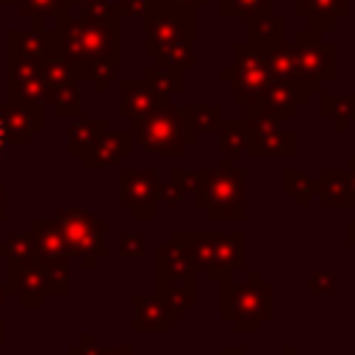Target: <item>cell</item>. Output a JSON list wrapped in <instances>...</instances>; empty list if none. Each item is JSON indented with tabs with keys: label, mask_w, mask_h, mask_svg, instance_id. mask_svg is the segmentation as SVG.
Masks as SVG:
<instances>
[{
	"label": "cell",
	"mask_w": 355,
	"mask_h": 355,
	"mask_svg": "<svg viewBox=\"0 0 355 355\" xmlns=\"http://www.w3.org/2000/svg\"><path fill=\"white\" fill-rule=\"evenodd\" d=\"M119 6L114 3L105 14H61L55 19L58 55L75 69L78 80H89L97 94H105L119 72Z\"/></svg>",
	"instance_id": "obj_1"
},
{
	"label": "cell",
	"mask_w": 355,
	"mask_h": 355,
	"mask_svg": "<svg viewBox=\"0 0 355 355\" xmlns=\"http://www.w3.org/2000/svg\"><path fill=\"white\" fill-rule=\"evenodd\" d=\"M172 241H178L197 272H202L211 283H222L247 263V236L244 233H194V230H172Z\"/></svg>",
	"instance_id": "obj_2"
},
{
	"label": "cell",
	"mask_w": 355,
	"mask_h": 355,
	"mask_svg": "<svg viewBox=\"0 0 355 355\" xmlns=\"http://www.w3.org/2000/svg\"><path fill=\"white\" fill-rule=\"evenodd\" d=\"M222 319L233 322L236 333H258L261 322L272 313V288L261 280L255 269H239L227 280H222L219 294Z\"/></svg>",
	"instance_id": "obj_3"
},
{
	"label": "cell",
	"mask_w": 355,
	"mask_h": 355,
	"mask_svg": "<svg viewBox=\"0 0 355 355\" xmlns=\"http://www.w3.org/2000/svg\"><path fill=\"white\" fill-rule=\"evenodd\" d=\"M133 133L136 141L155 155L164 158H175L186 150V144H191L197 139L191 122H189V111L186 105H172L164 103L155 111H150L147 116L133 122Z\"/></svg>",
	"instance_id": "obj_4"
},
{
	"label": "cell",
	"mask_w": 355,
	"mask_h": 355,
	"mask_svg": "<svg viewBox=\"0 0 355 355\" xmlns=\"http://www.w3.org/2000/svg\"><path fill=\"white\" fill-rule=\"evenodd\" d=\"M244 191H247V172L222 164L219 169H205L197 191H194V205L205 211L211 222L219 219H244Z\"/></svg>",
	"instance_id": "obj_5"
},
{
	"label": "cell",
	"mask_w": 355,
	"mask_h": 355,
	"mask_svg": "<svg viewBox=\"0 0 355 355\" xmlns=\"http://www.w3.org/2000/svg\"><path fill=\"white\" fill-rule=\"evenodd\" d=\"M197 39V17L194 8L180 6L175 0H153L144 17V53L158 55L166 47Z\"/></svg>",
	"instance_id": "obj_6"
},
{
	"label": "cell",
	"mask_w": 355,
	"mask_h": 355,
	"mask_svg": "<svg viewBox=\"0 0 355 355\" xmlns=\"http://www.w3.org/2000/svg\"><path fill=\"white\" fill-rule=\"evenodd\" d=\"M55 225L67 241L69 255L80 258V266L92 272L97 261L105 255V230L108 222L94 216L92 208H61L55 214Z\"/></svg>",
	"instance_id": "obj_7"
},
{
	"label": "cell",
	"mask_w": 355,
	"mask_h": 355,
	"mask_svg": "<svg viewBox=\"0 0 355 355\" xmlns=\"http://www.w3.org/2000/svg\"><path fill=\"white\" fill-rule=\"evenodd\" d=\"M31 236L36 247L39 263L47 269L50 277V297H67L69 294V250L67 241L55 225V219H33Z\"/></svg>",
	"instance_id": "obj_8"
},
{
	"label": "cell",
	"mask_w": 355,
	"mask_h": 355,
	"mask_svg": "<svg viewBox=\"0 0 355 355\" xmlns=\"http://www.w3.org/2000/svg\"><path fill=\"white\" fill-rule=\"evenodd\" d=\"M219 78L230 80L236 86V97L233 103L239 108H247L261 92L263 86L272 80L269 67H266V53L250 47L247 42L233 44V64L219 69Z\"/></svg>",
	"instance_id": "obj_9"
},
{
	"label": "cell",
	"mask_w": 355,
	"mask_h": 355,
	"mask_svg": "<svg viewBox=\"0 0 355 355\" xmlns=\"http://www.w3.org/2000/svg\"><path fill=\"white\" fill-rule=\"evenodd\" d=\"M161 175L158 169H119V205L141 222H153L161 214Z\"/></svg>",
	"instance_id": "obj_10"
},
{
	"label": "cell",
	"mask_w": 355,
	"mask_h": 355,
	"mask_svg": "<svg viewBox=\"0 0 355 355\" xmlns=\"http://www.w3.org/2000/svg\"><path fill=\"white\" fill-rule=\"evenodd\" d=\"M42 64H28L6 55V103L11 105H53V92L42 78Z\"/></svg>",
	"instance_id": "obj_11"
},
{
	"label": "cell",
	"mask_w": 355,
	"mask_h": 355,
	"mask_svg": "<svg viewBox=\"0 0 355 355\" xmlns=\"http://www.w3.org/2000/svg\"><path fill=\"white\" fill-rule=\"evenodd\" d=\"M6 55L28 64H42L50 55H58V33L44 28V22H33L31 28H11L6 33Z\"/></svg>",
	"instance_id": "obj_12"
},
{
	"label": "cell",
	"mask_w": 355,
	"mask_h": 355,
	"mask_svg": "<svg viewBox=\"0 0 355 355\" xmlns=\"http://www.w3.org/2000/svg\"><path fill=\"white\" fill-rule=\"evenodd\" d=\"M6 288L11 297H17L19 308H39L44 305V297H50L47 269L39 261L22 269H6Z\"/></svg>",
	"instance_id": "obj_13"
},
{
	"label": "cell",
	"mask_w": 355,
	"mask_h": 355,
	"mask_svg": "<svg viewBox=\"0 0 355 355\" xmlns=\"http://www.w3.org/2000/svg\"><path fill=\"white\" fill-rule=\"evenodd\" d=\"M133 153V133L130 130H111L105 128L100 139L78 158L83 169H105V166H119L128 155Z\"/></svg>",
	"instance_id": "obj_14"
},
{
	"label": "cell",
	"mask_w": 355,
	"mask_h": 355,
	"mask_svg": "<svg viewBox=\"0 0 355 355\" xmlns=\"http://www.w3.org/2000/svg\"><path fill=\"white\" fill-rule=\"evenodd\" d=\"M133 322L130 330L139 336H166L172 330V316L158 294H133L130 297Z\"/></svg>",
	"instance_id": "obj_15"
},
{
	"label": "cell",
	"mask_w": 355,
	"mask_h": 355,
	"mask_svg": "<svg viewBox=\"0 0 355 355\" xmlns=\"http://www.w3.org/2000/svg\"><path fill=\"white\" fill-rule=\"evenodd\" d=\"M119 92H122L119 116L122 119H133V122L172 100V97L161 94L158 89H153L144 78H139V80H119Z\"/></svg>",
	"instance_id": "obj_16"
},
{
	"label": "cell",
	"mask_w": 355,
	"mask_h": 355,
	"mask_svg": "<svg viewBox=\"0 0 355 355\" xmlns=\"http://www.w3.org/2000/svg\"><path fill=\"white\" fill-rule=\"evenodd\" d=\"M0 116H3L6 136H8L11 144H28L31 136L44 128V108H36V105L3 103L0 105Z\"/></svg>",
	"instance_id": "obj_17"
},
{
	"label": "cell",
	"mask_w": 355,
	"mask_h": 355,
	"mask_svg": "<svg viewBox=\"0 0 355 355\" xmlns=\"http://www.w3.org/2000/svg\"><path fill=\"white\" fill-rule=\"evenodd\" d=\"M155 263H158V277H169V280H186L194 283L197 280V266L189 258V252L178 244V241H164L155 247Z\"/></svg>",
	"instance_id": "obj_18"
},
{
	"label": "cell",
	"mask_w": 355,
	"mask_h": 355,
	"mask_svg": "<svg viewBox=\"0 0 355 355\" xmlns=\"http://www.w3.org/2000/svg\"><path fill=\"white\" fill-rule=\"evenodd\" d=\"M294 133L280 130L277 125L263 130H247V153L250 155H291L294 153Z\"/></svg>",
	"instance_id": "obj_19"
},
{
	"label": "cell",
	"mask_w": 355,
	"mask_h": 355,
	"mask_svg": "<svg viewBox=\"0 0 355 355\" xmlns=\"http://www.w3.org/2000/svg\"><path fill=\"white\" fill-rule=\"evenodd\" d=\"M155 294L164 300L172 322H180L183 313L189 308L197 305V286L194 283H186V280H169V277H158V286H155Z\"/></svg>",
	"instance_id": "obj_20"
},
{
	"label": "cell",
	"mask_w": 355,
	"mask_h": 355,
	"mask_svg": "<svg viewBox=\"0 0 355 355\" xmlns=\"http://www.w3.org/2000/svg\"><path fill=\"white\" fill-rule=\"evenodd\" d=\"M105 128H108V122L103 116H89V119L78 116V119H72L69 128H67V155L80 158L100 139V133Z\"/></svg>",
	"instance_id": "obj_21"
},
{
	"label": "cell",
	"mask_w": 355,
	"mask_h": 355,
	"mask_svg": "<svg viewBox=\"0 0 355 355\" xmlns=\"http://www.w3.org/2000/svg\"><path fill=\"white\" fill-rule=\"evenodd\" d=\"M283 39V19L280 17H272V14H258V17H250L247 19V44L261 50V53H269L272 47H277Z\"/></svg>",
	"instance_id": "obj_22"
},
{
	"label": "cell",
	"mask_w": 355,
	"mask_h": 355,
	"mask_svg": "<svg viewBox=\"0 0 355 355\" xmlns=\"http://www.w3.org/2000/svg\"><path fill=\"white\" fill-rule=\"evenodd\" d=\"M0 258L6 261V269H22L36 263V247H33V236L28 233H11L0 241Z\"/></svg>",
	"instance_id": "obj_23"
},
{
	"label": "cell",
	"mask_w": 355,
	"mask_h": 355,
	"mask_svg": "<svg viewBox=\"0 0 355 355\" xmlns=\"http://www.w3.org/2000/svg\"><path fill=\"white\" fill-rule=\"evenodd\" d=\"M216 130H219L222 164H233V158L247 147V125H244V119H222Z\"/></svg>",
	"instance_id": "obj_24"
},
{
	"label": "cell",
	"mask_w": 355,
	"mask_h": 355,
	"mask_svg": "<svg viewBox=\"0 0 355 355\" xmlns=\"http://www.w3.org/2000/svg\"><path fill=\"white\" fill-rule=\"evenodd\" d=\"M144 80L153 89H158L161 94H166V97L183 94V89H186V80H183V69L180 67H155V64H150L144 69Z\"/></svg>",
	"instance_id": "obj_25"
},
{
	"label": "cell",
	"mask_w": 355,
	"mask_h": 355,
	"mask_svg": "<svg viewBox=\"0 0 355 355\" xmlns=\"http://www.w3.org/2000/svg\"><path fill=\"white\" fill-rule=\"evenodd\" d=\"M53 105H55V116L64 122H72L83 114V92H80V80H72L61 89L53 92Z\"/></svg>",
	"instance_id": "obj_26"
},
{
	"label": "cell",
	"mask_w": 355,
	"mask_h": 355,
	"mask_svg": "<svg viewBox=\"0 0 355 355\" xmlns=\"http://www.w3.org/2000/svg\"><path fill=\"white\" fill-rule=\"evenodd\" d=\"M17 14L31 19V22H44V19H58L61 14L69 11V0H17Z\"/></svg>",
	"instance_id": "obj_27"
},
{
	"label": "cell",
	"mask_w": 355,
	"mask_h": 355,
	"mask_svg": "<svg viewBox=\"0 0 355 355\" xmlns=\"http://www.w3.org/2000/svg\"><path fill=\"white\" fill-rule=\"evenodd\" d=\"M189 111V122L194 128V133H211L219 128L222 122V111L216 105H208V103H200V105H186Z\"/></svg>",
	"instance_id": "obj_28"
},
{
	"label": "cell",
	"mask_w": 355,
	"mask_h": 355,
	"mask_svg": "<svg viewBox=\"0 0 355 355\" xmlns=\"http://www.w3.org/2000/svg\"><path fill=\"white\" fill-rule=\"evenodd\" d=\"M194 64H197V55H194V44L191 42L166 47V50H161L155 55V67H180V69H189Z\"/></svg>",
	"instance_id": "obj_29"
},
{
	"label": "cell",
	"mask_w": 355,
	"mask_h": 355,
	"mask_svg": "<svg viewBox=\"0 0 355 355\" xmlns=\"http://www.w3.org/2000/svg\"><path fill=\"white\" fill-rule=\"evenodd\" d=\"M272 0H219V14L222 17H258L269 14Z\"/></svg>",
	"instance_id": "obj_30"
},
{
	"label": "cell",
	"mask_w": 355,
	"mask_h": 355,
	"mask_svg": "<svg viewBox=\"0 0 355 355\" xmlns=\"http://www.w3.org/2000/svg\"><path fill=\"white\" fill-rule=\"evenodd\" d=\"M341 0H297V14L300 17H322V14H338Z\"/></svg>",
	"instance_id": "obj_31"
},
{
	"label": "cell",
	"mask_w": 355,
	"mask_h": 355,
	"mask_svg": "<svg viewBox=\"0 0 355 355\" xmlns=\"http://www.w3.org/2000/svg\"><path fill=\"white\" fill-rule=\"evenodd\" d=\"M202 175H205V169H180V166H175L169 172V180L178 183L183 189V194H189V191L194 194L197 186H200V180H202Z\"/></svg>",
	"instance_id": "obj_32"
},
{
	"label": "cell",
	"mask_w": 355,
	"mask_h": 355,
	"mask_svg": "<svg viewBox=\"0 0 355 355\" xmlns=\"http://www.w3.org/2000/svg\"><path fill=\"white\" fill-rule=\"evenodd\" d=\"M119 255H122V258H144V255H147L144 236H141V233H122Z\"/></svg>",
	"instance_id": "obj_33"
},
{
	"label": "cell",
	"mask_w": 355,
	"mask_h": 355,
	"mask_svg": "<svg viewBox=\"0 0 355 355\" xmlns=\"http://www.w3.org/2000/svg\"><path fill=\"white\" fill-rule=\"evenodd\" d=\"M286 191L297 197V202H308V191H313V183L300 172H286Z\"/></svg>",
	"instance_id": "obj_34"
},
{
	"label": "cell",
	"mask_w": 355,
	"mask_h": 355,
	"mask_svg": "<svg viewBox=\"0 0 355 355\" xmlns=\"http://www.w3.org/2000/svg\"><path fill=\"white\" fill-rule=\"evenodd\" d=\"M116 6H119L122 19H144L153 0H116Z\"/></svg>",
	"instance_id": "obj_35"
},
{
	"label": "cell",
	"mask_w": 355,
	"mask_h": 355,
	"mask_svg": "<svg viewBox=\"0 0 355 355\" xmlns=\"http://www.w3.org/2000/svg\"><path fill=\"white\" fill-rule=\"evenodd\" d=\"M108 8H111L108 0H69V11L83 17H97V14H105Z\"/></svg>",
	"instance_id": "obj_36"
},
{
	"label": "cell",
	"mask_w": 355,
	"mask_h": 355,
	"mask_svg": "<svg viewBox=\"0 0 355 355\" xmlns=\"http://www.w3.org/2000/svg\"><path fill=\"white\" fill-rule=\"evenodd\" d=\"M100 349H103V347L97 344V336L86 330V333L80 336V341L69 347V355H100Z\"/></svg>",
	"instance_id": "obj_37"
},
{
	"label": "cell",
	"mask_w": 355,
	"mask_h": 355,
	"mask_svg": "<svg viewBox=\"0 0 355 355\" xmlns=\"http://www.w3.org/2000/svg\"><path fill=\"white\" fill-rule=\"evenodd\" d=\"M180 200H183V189H180L178 183L166 180V183L161 186V205H178Z\"/></svg>",
	"instance_id": "obj_38"
},
{
	"label": "cell",
	"mask_w": 355,
	"mask_h": 355,
	"mask_svg": "<svg viewBox=\"0 0 355 355\" xmlns=\"http://www.w3.org/2000/svg\"><path fill=\"white\" fill-rule=\"evenodd\" d=\"M8 216V183L0 180V219Z\"/></svg>",
	"instance_id": "obj_39"
},
{
	"label": "cell",
	"mask_w": 355,
	"mask_h": 355,
	"mask_svg": "<svg viewBox=\"0 0 355 355\" xmlns=\"http://www.w3.org/2000/svg\"><path fill=\"white\" fill-rule=\"evenodd\" d=\"M100 355H133V349L125 344H116V347H103Z\"/></svg>",
	"instance_id": "obj_40"
},
{
	"label": "cell",
	"mask_w": 355,
	"mask_h": 355,
	"mask_svg": "<svg viewBox=\"0 0 355 355\" xmlns=\"http://www.w3.org/2000/svg\"><path fill=\"white\" fill-rule=\"evenodd\" d=\"M8 147H11V141H8V136H6V125H3V116H0V158L8 153Z\"/></svg>",
	"instance_id": "obj_41"
},
{
	"label": "cell",
	"mask_w": 355,
	"mask_h": 355,
	"mask_svg": "<svg viewBox=\"0 0 355 355\" xmlns=\"http://www.w3.org/2000/svg\"><path fill=\"white\" fill-rule=\"evenodd\" d=\"M8 344V324H6V319H0V347H6Z\"/></svg>",
	"instance_id": "obj_42"
},
{
	"label": "cell",
	"mask_w": 355,
	"mask_h": 355,
	"mask_svg": "<svg viewBox=\"0 0 355 355\" xmlns=\"http://www.w3.org/2000/svg\"><path fill=\"white\" fill-rule=\"evenodd\" d=\"M219 355H247V349L244 347H225Z\"/></svg>",
	"instance_id": "obj_43"
},
{
	"label": "cell",
	"mask_w": 355,
	"mask_h": 355,
	"mask_svg": "<svg viewBox=\"0 0 355 355\" xmlns=\"http://www.w3.org/2000/svg\"><path fill=\"white\" fill-rule=\"evenodd\" d=\"M175 3H180V6H189V8H197V6H205L208 0H175Z\"/></svg>",
	"instance_id": "obj_44"
},
{
	"label": "cell",
	"mask_w": 355,
	"mask_h": 355,
	"mask_svg": "<svg viewBox=\"0 0 355 355\" xmlns=\"http://www.w3.org/2000/svg\"><path fill=\"white\" fill-rule=\"evenodd\" d=\"M6 297H8V288H6V283H0V305L6 302Z\"/></svg>",
	"instance_id": "obj_45"
},
{
	"label": "cell",
	"mask_w": 355,
	"mask_h": 355,
	"mask_svg": "<svg viewBox=\"0 0 355 355\" xmlns=\"http://www.w3.org/2000/svg\"><path fill=\"white\" fill-rule=\"evenodd\" d=\"M0 6H17V0H0Z\"/></svg>",
	"instance_id": "obj_46"
},
{
	"label": "cell",
	"mask_w": 355,
	"mask_h": 355,
	"mask_svg": "<svg viewBox=\"0 0 355 355\" xmlns=\"http://www.w3.org/2000/svg\"><path fill=\"white\" fill-rule=\"evenodd\" d=\"M286 355H297V352H294V349H291V347H288V349H286Z\"/></svg>",
	"instance_id": "obj_47"
}]
</instances>
